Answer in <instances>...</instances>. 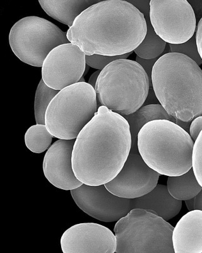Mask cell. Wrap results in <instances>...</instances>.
Listing matches in <instances>:
<instances>
[{
  "instance_id": "obj_21",
  "label": "cell",
  "mask_w": 202,
  "mask_h": 253,
  "mask_svg": "<svg viewBox=\"0 0 202 253\" xmlns=\"http://www.w3.org/2000/svg\"><path fill=\"white\" fill-rule=\"evenodd\" d=\"M53 135L46 125L37 124L31 126L25 134V142L29 150L34 153H42L48 150Z\"/></svg>"
},
{
  "instance_id": "obj_32",
  "label": "cell",
  "mask_w": 202,
  "mask_h": 253,
  "mask_svg": "<svg viewBox=\"0 0 202 253\" xmlns=\"http://www.w3.org/2000/svg\"><path fill=\"white\" fill-rule=\"evenodd\" d=\"M199 210L202 211V189L195 197L194 210Z\"/></svg>"
},
{
  "instance_id": "obj_14",
  "label": "cell",
  "mask_w": 202,
  "mask_h": 253,
  "mask_svg": "<svg viewBox=\"0 0 202 253\" xmlns=\"http://www.w3.org/2000/svg\"><path fill=\"white\" fill-rule=\"evenodd\" d=\"M76 139H61L49 147L44 156L43 171L45 177L58 189L71 191L82 186L74 173L72 153Z\"/></svg>"
},
{
  "instance_id": "obj_26",
  "label": "cell",
  "mask_w": 202,
  "mask_h": 253,
  "mask_svg": "<svg viewBox=\"0 0 202 253\" xmlns=\"http://www.w3.org/2000/svg\"><path fill=\"white\" fill-rule=\"evenodd\" d=\"M159 58H153V59H145V58L139 57L138 56L136 55V62L138 63L143 68L146 73L147 74L148 77H149L150 87H152V70H153L155 63L158 60Z\"/></svg>"
},
{
  "instance_id": "obj_12",
  "label": "cell",
  "mask_w": 202,
  "mask_h": 253,
  "mask_svg": "<svg viewBox=\"0 0 202 253\" xmlns=\"http://www.w3.org/2000/svg\"><path fill=\"white\" fill-rule=\"evenodd\" d=\"M160 176V173L146 164L140 153L130 151L120 173L104 185L114 195L135 199L153 190L158 185Z\"/></svg>"
},
{
  "instance_id": "obj_2",
  "label": "cell",
  "mask_w": 202,
  "mask_h": 253,
  "mask_svg": "<svg viewBox=\"0 0 202 253\" xmlns=\"http://www.w3.org/2000/svg\"><path fill=\"white\" fill-rule=\"evenodd\" d=\"M147 32L144 15L133 4L102 0L76 18L67 38L86 55L117 56L134 51Z\"/></svg>"
},
{
  "instance_id": "obj_17",
  "label": "cell",
  "mask_w": 202,
  "mask_h": 253,
  "mask_svg": "<svg viewBox=\"0 0 202 253\" xmlns=\"http://www.w3.org/2000/svg\"><path fill=\"white\" fill-rule=\"evenodd\" d=\"M49 17L69 27L78 15L102 0H38Z\"/></svg>"
},
{
  "instance_id": "obj_13",
  "label": "cell",
  "mask_w": 202,
  "mask_h": 253,
  "mask_svg": "<svg viewBox=\"0 0 202 253\" xmlns=\"http://www.w3.org/2000/svg\"><path fill=\"white\" fill-rule=\"evenodd\" d=\"M64 253H113L116 238L111 230L94 223H83L67 229L61 238Z\"/></svg>"
},
{
  "instance_id": "obj_31",
  "label": "cell",
  "mask_w": 202,
  "mask_h": 253,
  "mask_svg": "<svg viewBox=\"0 0 202 253\" xmlns=\"http://www.w3.org/2000/svg\"><path fill=\"white\" fill-rule=\"evenodd\" d=\"M161 104L159 102L158 98H157L156 94L154 91L153 87H150L149 94H148L147 98L146 99L143 105H151V104Z\"/></svg>"
},
{
  "instance_id": "obj_30",
  "label": "cell",
  "mask_w": 202,
  "mask_h": 253,
  "mask_svg": "<svg viewBox=\"0 0 202 253\" xmlns=\"http://www.w3.org/2000/svg\"><path fill=\"white\" fill-rule=\"evenodd\" d=\"M195 35H196L197 47H198L199 54L202 59V18L197 24Z\"/></svg>"
},
{
  "instance_id": "obj_33",
  "label": "cell",
  "mask_w": 202,
  "mask_h": 253,
  "mask_svg": "<svg viewBox=\"0 0 202 253\" xmlns=\"http://www.w3.org/2000/svg\"><path fill=\"white\" fill-rule=\"evenodd\" d=\"M101 71L100 70H98V71L94 72L93 74H92L91 76L90 77L88 83L90 85H91L94 89H95L96 83H97V81L100 76V74L101 73Z\"/></svg>"
},
{
  "instance_id": "obj_10",
  "label": "cell",
  "mask_w": 202,
  "mask_h": 253,
  "mask_svg": "<svg viewBox=\"0 0 202 253\" xmlns=\"http://www.w3.org/2000/svg\"><path fill=\"white\" fill-rule=\"evenodd\" d=\"M86 55L77 45L69 43L56 47L48 54L42 67V79L56 90L79 82L86 68Z\"/></svg>"
},
{
  "instance_id": "obj_11",
  "label": "cell",
  "mask_w": 202,
  "mask_h": 253,
  "mask_svg": "<svg viewBox=\"0 0 202 253\" xmlns=\"http://www.w3.org/2000/svg\"><path fill=\"white\" fill-rule=\"evenodd\" d=\"M71 195L84 213L104 222L118 221L132 209V199L119 197L105 187L104 184L89 186L83 184L71 190Z\"/></svg>"
},
{
  "instance_id": "obj_5",
  "label": "cell",
  "mask_w": 202,
  "mask_h": 253,
  "mask_svg": "<svg viewBox=\"0 0 202 253\" xmlns=\"http://www.w3.org/2000/svg\"><path fill=\"white\" fill-rule=\"evenodd\" d=\"M150 81L145 70L136 61H113L101 71L95 90L98 101L124 116L142 107L147 98Z\"/></svg>"
},
{
  "instance_id": "obj_20",
  "label": "cell",
  "mask_w": 202,
  "mask_h": 253,
  "mask_svg": "<svg viewBox=\"0 0 202 253\" xmlns=\"http://www.w3.org/2000/svg\"><path fill=\"white\" fill-rule=\"evenodd\" d=\"M147 22V32L144 40L135 49L134 52L139 57L145 59L160 58L165 51L167 42L161 39L155 32L150 22V17L145 18Z\"/></svg>"
},
{
  "instance_id": "obj_23",
  "label": "cell",
  "mask_w": 202,
  "mask_h": 253,
  "mask_svg": "<svg viewBox=\"0 0 202 253\" xmlns=\"http://www.w3.org/2000/svg\"><path fill=\"white\" fill-rule=\"evenodd\" d=\"M170 52L183 54L192 59L197 64L201 66L202 64V59L200 55L197 47L196 35L192 36L187 42L184 43L174 44H169Z\"/></svg>"
},
{
  "instance_id": "obj_36",
  "label": "cell",
  "mask_w": 202,
  "mask_h": 253,
  "mask_svg": "<svg viewBox=\"0 0 202 253\" xmlns=\"http://www.w3.org/2000/svg\"><path fill=\"white\" fill-rule=\"evenodd\" d=\"M79 82H85L84 77L82 76V78L80 79Z\"/></svg>"
},
{
  "instance_id": "obj_28",
  "label": "cell",
  "mask_w": 202,
  "mask_h": 253,
  "mask_svg": "<svg viewBox=\"0 0 202 253\" xmlns=\"http://www.w3.org/2000/svg\"><path fill=\"white\" fill-rule=\"evenodd\" d=\"M202 129V116L197 117V118L192 121L191 124L190 134L194 142L198 137L200 132Z\"/></svg>"
},
{
  "instance_id": "obj_9",
  "label": "cell",
  "mask_w": 202,
  "mask_h": 253,
  "mask_svg": "<svg viewBox=\"0 0 202 253\" xmlns=\"http://www.w3.org/2000/svg\"><path fill=\"white\" fill-rule=\"evenodd\" d=\"M150 6L152 26L167 43H184L195 35L197 20L188 0H151Z\"/></svg>"
},
{
  "instance_id": "obj_7",
  "label": "cell",
  "mask_w": 202,
  "mask_h": 253,
  "mask_svg": "<svg viewBox=\"0 0 202 253\" xmlns=\"http://www.w3.org/2000/svg\"><path fill=\"white\" fill-rule=\"evenodd\" d=\"M174 227L151 210L132 209L114 226L117 253H174Z\"/></svg>"
},
{
  "instance_id": "obj_1",
  "label": "cell",
  "mask_w": 202,
  "mask_h": 253,
  "mask_svg": "<svg viewBox=\"0 0 202 253\" xmlns=\"http://www.w3.org/2000/svg\"><path fill=\"white\" fill-rule=\"evenodd\" d=\"M131 148L127 120L101 106L76 139L72 153L74 173L83 184H106L120 173Z\"/></svg>"
},
{
  "instance_id": "obj_22",
  "label": "cell",
  "mask_w": 202,
  "mask_h": 253,
  "mask_svg": "<svg viewBox=\"0 0 202 253\" xmlns=\"http://www.w3.org/2000/svg\"><path fill=\"white\" fill-rule=\"evenodd\" d=\"M60 91L49 87L44 82L43 79L40 81L35 92L34 101L35 119L37 124L45 125L46 110L51 101Z\"/></svg>"
},
{
  "instance_id": "obj_6",
  "label": "cell",
  "mask_w": 202,
  "mask_h": 253,
  "mask_svg": "<svg viewBox=\"0 0 202 253\" xmlns=\"http://www.w3.org/2000/svg\"><path fill=\"white\" fill-rule=\"evenodd\" d=\"M97 94L89 83L78 82L60 90L48 106L45 125L54 137L77 139L98 110Z\"/></svg>"
},
{
  "instance_id": "obj_19",
  "label": "cell",
  "mask_w": 202,
  "mask_h": 253,
  "mask_svg": "<svg viewBox=\"0 0 202 253\" xmlns=\"http://www.w3.org/2000/svg\"><path fill=\"white\" fill-rule=\"evenodd\" d=\"M167 187L170 195L181 201L195 197L202 189L192 168L183 175L169 176Z\"/></svg>"
},
{
  "instance_id": "obj_8",
  "label": "cell",
  "mask_w": 202,
  "mask_h": 253,
  "mask_svg": "<svg viewBox=\"0 0 202 253\" xmlns=\"http://www.w3.org/2000/svg\"><path fill=\"white\" fill-rule=\"evenodd\" d=\"M9 42L18 58L31 66L42 67L56 47L70 42L64 32L49 20L30 16L17 22L10 32Z\"/></svg>"
},
{
  "instance_id": "obj_27",
  "label": "cell",
  "mask_w": 202,
  "mask_h": 253,
  "mask_svg": "<svg viewBox=\"0 0 202 253\" xmlns=\"http://www.w3.org/2000/svg\"><path fill=\"white\" fill-rule=\"evenodd\" d=\"M133 4L135 7L142 13L145 18L150 17V3L151 0H123Z\"/></svg>"
},
{
  "instance_id": "obj_18",
  "label": "cell",
  "mask_w": 202,
  "mask_h": 253,
  "mask_svg": "<svg viewBox=\"0 0 202 253\" xmlns=\"http://www.w3.org/2000/svg\"><path fill=\"white\" fill-rule=\"evenodd\" d=\"M129 123L132 135L131 152L139 153L138 149V135L141 128L146 124L156 120H168L176 123V119L168 114L161 104H151L143 105L136 112L123 116Z\"/></svg>"
},
{
  "instance_id": "obj_34",
  "label": "cell",
  "mask_w": 202,
  "mask_h": 253,
  "mask_svg": "<svg viewBox=\"0 0 202 253\" xmlns=\"http://www.w3.org/2000/svg\"><path fill=\"white\" fill-rule=\"evenodd\" d=\"M192 122H183L180 121V120L176 119V124L180 126L181 127L184 128L186 132L190 133V126L192 124Z\"/></svg>"
},
{
  "instance_id": "obj_24",
  "label": "cell",
  "mask_w": 202,
  "mask_h": 253,
  "mask_svg": "<svg viewBox=\"0 0 202 253\" xmlns=\"http://www.w3.org/2000/svg\"><path fill=\"white\" fill-rule=\"evenodd\" d=\"M132 52L124 54V55L117 56H106L97 55V54H94L93 55H86L85 61H86V65L88 66L102 71L107 65L113 62V61L127 59L131 55Z\"/></svg>"
},
{
  "instance_id": "obj_35",
  "label": "cell",
  "mask_w": 202,
  "mask_h": 253,
  "mask_svg": "<svg viewBox=\"0 0 202 253\" xmlns=\"http://www.w3.org/2000/svg\"><path fill=\"white\" fill-rule=\"evenodd\" d=\"M194 202H195V197L190 200H188L185 201V204L186 207L189 211H193L194 210Z\"/></svg>"
},
{
  "instance_id": "obj_3",
  "label": "cell",
  "mask_w": 202,
  "mask_h": 253,
  "mask_svg": "<svg viewBox=\"0 0 202 253\" xmlns=\"http://www.w3.org/2000/svg\"><path fill=\"white\" fill-rule=\"evenodd\" d=\"M152 83L161 105L175 119L192 122L202 116V70L188 56L172 52L161 56Z\"/></svg>"
},
{
  "instance_id": "obj_15",
  "label": "cell",
  "mask_w": 202,
  "mask_h": 253,
  "mask_svg": "<svg viewBox=\"0 0 202 253\" xmlns=\"http://www.w3.org/2000/svg\"><path fill=\"white\" fill-rule=\"evenodd\" d=\"M175 253H202V211H190L182 217L172 233Z\"/></svg>"
},
{
  "instance_id": "obj_29",
  "label": "cell",
  "mask_w": 202,
  "mask_h": 253,
  "mask_svg": "<svg viewBox=\"0 0 202 253\" xmlns=\"http://www.w3.org/2000/svg\"><path fill=\"white\" fill-rule=\"evenodd\" d=\"M192 6L198 24L202 18V0H188Z\"/></svg>"
},
{
  "instance_id": "obj_4",
  "label": "cell",
  "mask_w": 202,
  "mask_h": 253,
  "mask_svg": "<svg viewBox=\"0 0 202 253\" xmlns=\"http://www.w3.org/2000/svg\"><path fill=\"white\" fill-rule=\"evenodd\" d=\"M194 141L176 123L156 120L146 124L138 135L139 153L161 175L178 176L192 168Z\"/></svg>"
},
{
  "instance_id": "obj_25",
  "label": "cell",
  "mask_w": 202,
  "mask_h": 253,
  "mask_svg": "<svg viewBox=\"0 0 202 253\" xmlns=\"http://www.w3.org/2000/svg\"><path fill=\"white\" fill-rule=\"evenodd\" d=\"M192 169L202 187V129L194 142L192 153Z\"/></svg>"
},
{
  "instance_id": "obj_16",
  "label": "cell",
  "mask_w": 202,
  "mask_h": 253,
  "mask_svg": "<svg viewBox=\"0 0 202 253\" xmlns=\"http://www.w3.org/2000/svg\"><path fill=\"white\" fill-rule=\"evenodd\" d=\"M132 205L133 209L151 210L157 215L168 221L180 212L182 201L172 197L167 186L158 184L150 193L141 197L132 199Z\"/></svg>"
}]
</instances>
